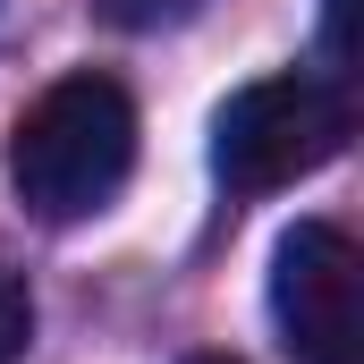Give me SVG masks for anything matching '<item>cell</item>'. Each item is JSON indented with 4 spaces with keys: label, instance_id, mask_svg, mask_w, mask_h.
I'll return each instance as SVG.
<instances>
[{
    "label": "cell",
    "instance_id": "6da1fadb",
    "mask_svg": "<svg viewBox=\"0 0 364 364\" xmlns=\"http://www.w3.org/2000/svg\"><path fill=\"white\" fill-rule=\"evenodd\" d=\"M136 170V102L119 77H60L9 127V186L34 220H93Z\"/></svg>",
    "mask_w": 364,
    "mask_h": 364
},
{
    "label": "cell",
    "instance_id": "7a4b0ae2",
    "mask_svg": "<svg viewBox=\"0 0 364 364\" xmlns=\"http://www.w3.org/2000/svg\"><path fill=\"white\" fill-rule=\"evenodd\" d=\"M348 136H356L348 77L279 68V77H255V85H237L220 102V119H212V178L229 195H272V186H296L322 161H339Z\"/></svg>",
    "mask_w": 364,
    "mask_h": 364
},
{
    "label": "cell",
    "instance_id": "3957f363",
    "mask_svg": "<svg viewBox=\"0 0 364 364\" xmlns=\"http://www.w3.org/2000/svg\"><path fill=\"white\" fill-rule=\"evenodd\" d=\"M272 322L296 364H356V237L339 220H296L272 255Z\"/></svg>",
    "mask_w": 364,
    "mask_h": 364
},
{
    "label": "cell",
    "instance_id": "277c9868",
    "mask_svg": "<svg viewBox=\"0 0 364 364\" xmlns=\"http://www.w3.org/2000/svg\"><path fill=\"white\" fill-rule=\"evenodd\" d=\"M110 26H127V34H161V26H186L203 0H93Z\"/></svg>",
    "mask_w": 364,
    "mask_h": 364
},
{
    "label": "cell",
    "instance_id": "5b68a950",
    "mask_svg": "<svg viewBox=\"0 0 364 364\" xmlns=\"http://www.w3.org/2000/svg\"><path fill=\"white\" fill-rule=\"evenodd\" d=\"M26 339H34V296H26L17 272H0V364L26 356Z\"/></svg>",
    "mask_w": 364,
    "mask_h": 364
},
{
    "label": "cell",
    "instance_id": "8992f818",
    "mask_svg": "<svg viewBox=\"0 0 364 364\" xmlns=\"http://www.w3.org/2000/svg\"><path fill=\"white\" fill-rule=\"evenodd\" d=\"M186 364H237V356H186Z\"/></svg>",
    "mask_w": 364,
    "mask_h": 364
}]
</instances>
